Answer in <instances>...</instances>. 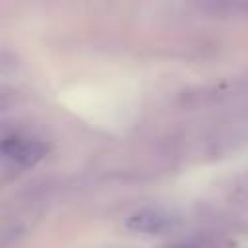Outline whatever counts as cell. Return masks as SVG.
I'll return each instance as SVG.
<instances>
[{
  "instance_id": "1",
  "label": "cell",
  "mask_w": 248,
  "mask_h": 248,
  "mask_svg": "<svg viewBox=\"0 0 248 248\" xmlns=\"http://www.w3.org/2000/svg\"><path fill=\"white\" fill-rule=\"evenodd\" d=\"M48 151V145L29 136H8L0 141V155L14 165L33 167Z\"/></svg>"
},
{
  "instance_id": "2",
  "label": "cell",
  "mask_w": 248,
  "mask_h": 248,
  "mask_svg": "<svg viewBox=\"0 0 248 248\" xmlns=\"http://www.w3.org/2000/svg\"><path fill=\"white\" fill-rule=\"evenodd\" d=\"M126 227L136 232L163 234L172 227V217L159 209H140L128 217Z\"/></svg>"
}]
</instances>
